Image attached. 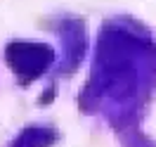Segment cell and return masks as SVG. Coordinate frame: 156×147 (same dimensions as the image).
I'll return each instance as SVG.
<instances>
[{"mask_svg":"<svg viewBox=\"0 0 156 147\" xmlns=\"http://www.w3.org/2000/svg\"><path fill=\"white\" fill-rule=\"evenodd\" d=\"M52 59V50L45 45H29V43H14L7 50V62H10L17 76L21 81H33Z\"/></svg>","mask_w":156,"mask_h":147,"instance_id":"cell-1","label":"cell"}]
</instances>
